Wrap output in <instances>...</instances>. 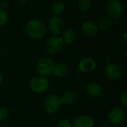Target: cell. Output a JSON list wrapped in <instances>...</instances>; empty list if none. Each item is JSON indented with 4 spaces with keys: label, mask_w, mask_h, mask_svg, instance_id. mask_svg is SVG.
Returning <instances> with one entry per match:
<instances>
[{
    "label": "cell",
    "mask_w": 127,
    "mask_h": 127,
    "mask_svg": "<svg viewBox=\"0 0 127 127\" xmlns=\"http://www.w3.org/2000/svg\"><path fill=\"white\" fill-rule=\"evenodd\" d=\"M28 35L33 39H42L46 33V27L42 21L38 19H31L25 26Z\"/></svg>",
    "instance_id": "cell-1"
},
{
    "label": "cell",
    "mask_w": 127,
    "mask_h": 127,
    "mask_svg": "<svg viewBox=\"0 0 127 127\" xmlns=\"http://www.w3.org/2000/svg\"><path fill=\"white\" fill-rule=\"evenodd\" d=\"M49 85V81L47 77L39 74L31 80L29 87L33 92L36 94H41L48 89Z\"/></svg>",
    "instance_id": "cell-2"
},
{
    "label": "cell",
    "mask_w": 127,
    "mask_h": 127,
    "mask_svg": "<svg viewBox=\"0 0 127 127\" xmlns=\"http://www.w3.org/2000/svg\"><path fill=\"white\" fill-rule=\"evenodd\" d=\"M60 97L57 95H50L45 97L43 102V108L47 114L52 115L56 113L62 106Z\"/></svg>",
    "instance_id": "cell-3"
},
{
    "label": "cell",
    "mask_w": 127,
    "mask_h": 127,
    "mask_svg": "<svg viewBox=\"0 0 127 127\" xmlns=\"http://www.w3.org/2000/svg\"><path fill=\"white\" fill-rule=\"evenodd\" d=\"M54 67V62L48 57L40 58L36 65V69L38 74L43 77H48L53 74Z\"/></svg>",
    "instance_id": "cell-4"
},
{
    "label": "cell",
    "mask_w": 127,
    "mask_h": 127,
    "mask_svg": "<svg viewBox=\"0 0 127 127\" xmlns=\"http://www.w3.org/2000/svg\"><path fill=\"white\" fill-rule=\"evenodd\" d=\"M65 46L63 37L60 36H53L45 42V49L50 54H56L60 52Z\"/></svg>",
    "instance_id": "cell-5"
},
{
    "label": "cell",
    "mask_w": 127,
    "mask_h": 127,
    "mask_svg": "<svg viewBox=\"0 0 127 127\" xmlns=\"http://www.w3.org/2000/svg\"><path fill=\"white\" fill-rule=\"evenodd\" d=\"M48 28L51 32L55 36H60L63 33L65 29V24L63 19L60 16H52L48 22Z\"/></svg>",
    "instance_id": "cell-6"
},
{
    "label": "cell",
    "mask_w": 127,
    "mask_h": 127,
    "mask_svg": "<svg viewBox=\"0 0 127 127\" xmlns=\"http://www.w3.org/2000/svg\"><path fill=\"white\" fill-rule=\"evenodd\" d=\"M108 16L112 19H118L123 13V6L119 0H110L106 5Z\"/></svg>",
    "instance_id": "cell-7"
},
{
    "label": "cell",
    "mask_w": 127,
    "mask_h": 127,
    "mask_svg": "<svg viewBox=\"0 0 127 127\" xmlns=\"http://www.w3.org/2000/svg\"><path fill=\"white\" fill-rule=\"evenodd\" d=\"M108 121L114 125L122 124L125 119V111L121 106L113 107L108 113Z\"/></svg>",
    "instance_id": "cell-8"
},
{
    "label": "cell",
    "mask_w": 127,
    "mask_h": 127,
    "mask_svg": "<svg viewBox=\"0 0 127 127\" xmlns=\"http://www.w3.org/2000/svg\"><path fill=\"white\" fill-rule=\"evenodd\" d=\"M105 74L109 80H117L121 77L122 70L118 64L109 63L105 68Z\"/></svg>",
    "instance_id": "cell-9"
},
{
    "label": "cell",
    "mask_w": 127,
    "mask_h": 127,
    "mask_svg": "<svg viewBox=\"0 0 127 127\" xmlns=\"http://www.w3.org/2000/svg\"><path fill=\"white\" fill-rule=\"evenodd\" d=\"M72 125L73 127H93L95 121L90 115H81L74 119Z\"/></svg>",
    "instance_id": "cell-10"
},
{
    "label": "cell",
    "mask_w": 127,
    "mask_h": 127,
    "mask_svg": "<svg viewBox=\"0 0 127 127\" xmlns=\"http://www.w3.org/2000/svg\"><path fill=\"white\" fill-rule=\"evenodd\" d=\"M97 66L95 60L91 57H84L78 63V69L81 72L88 73L94 71Z\"/></svg>",
    "instance_id": "cell-11"
},
{
    "label": "cell",
    "mask_w": 127,
    "mask_h": 127,
    "mask_svg": "<svg viewBox=\"0 0 127 127\" xmlns=\"http://www.w3.org/2000/svg\"><path fill=\"white\" fill-rule=\"evenodd\" d=\"M82 31L86 36H89V37H93L97 34L99 28H98L97 25L95 22L89 20L83 23Z\"/></svg>",
    "instance_id": "cell-12"
},
{
    "label": "cell",
    "mask_w": 127,
    "mask_h": 127,
    "mask_svg": "<svg viewBox=\"0 0 127 127\" xmlns=\"http://www.w3.org/2000/svg\"><path fill=\"white\" fill-rule=\"evenodd\" d=\"M86 93L92 98L100 97L103 95L102 86L97 83H90L86 86Z\"/></svg>",
    "instance_id": "cell-13"
},
{
    "label": "cell",
    "mask_w": 127,
    "mask_h": 127,
    "mask_svg": "<svg viewBox=\"0 0 127 127\" xmlns=\"http://www.w3.org/2000/svg\"><path fill=\"white\" fill-rule=\"evenodd\" d=\"M68 73V67L66 63L60 62L54 64L53 74L57 77H64Z\"/></svg>",
    "instance_id": "cell-14"
},
{
    "label": "cell",
    "mask_w": 127,
    "mask_h": 127,
    "mask_svg": "<svg viewBox=\"0 0 127 127\" xmlns=\"http://www.w3.org/2000/svg\"><path fill=\"white\" fill-rule=\"evenodd\" d=\"M62 103L65 105H71L75 103L77 100V95L71 91H68L64 92L60 97Z\"/></svg>",
    "instance_id": "cell-15"
},
{
    "label": "cell",
    "mask_w": 127,
    "mask_h": 127,
    "mask_svg": "<svg viewBox=\"0 0 127 127\" xmlns=\"http://www.w3.org/2000/svg\"><path fill=\"white\" fill-rule=\"evenodd\" d=\"M77 39V33L74 30L69 28L65 31L63 36V39L65 44H72L76 41Z\"/></svg>",
    "instance_id": "cell-16"
},
{
    "label": "cell",
    "mask_w": 127,
    "mask_h": 127,
    "mask_svg": "<svg viewBox=\"0 0 127 127\" xmlns=\"http://www.w3.org/2000/svg\"><path fill=\"white\" fill-rule=\"evenodd\" d=\"M65 10V4L61 0L55 1L51 5V12L55 16L62 14Z\"/></svg>",
    "instance_id": "cell-17"
},
{
    "label": "cell",
    "mask_w": 127,
    "mask_h": 127,
    "mask_svg": "<svg viewBox=\"0 0 127 127\" xmlns=\"http://www.w3.org/2000/svg\"><path fill=\"white\" fill-rule=\"evenodd\" d=\"M112 25V19L108 16H105L102 17L98 23V28L102 31H107L111 28Z\"/></svg>",
    "instance_id": "cell-18"
},
{
    "label": "cell",
    "mask_w": 127,
    "mask_h": 127,
    "mask_svg": "<svg viewBox=\"0 0 127 127\" xmlns=\"http://www.w3.org/2000/svg\"><path fill=\"white\" fill-rule=\"evenodd\" d=\"M78 7L82 12H87L92 7V2L90 0H80L78 2Z\"/></svg>",
    "instance_id": "cell-19"
},
{
    "label": "cell",
    "mask_w": 127,
    "mask_h": 127,
    "mask_svg": "<svg viewBox=\"0 0 127 127\" xmlns=\"http://www.w3.org/2000/svg\"><path fill=\"white\" fill-rule=\"evenodd\" d=\"M8 21V16L5 10L0 8V27L4 26Z\"/></svg>",
    "instance_id": "cell-20"
},
{
    "label": "cell",
    "mask_w": 127,
    "mask_h": 127,
    "mask_svg": "<svg viewBox=\"0 0 127 127\" xmlns=\"http://www.w3.org/2000/svg\"><path fill=\"white\" fill-rule=\"evenodd\" d=\"M57 127H73L72 123L67 118H62L57 123Z\"/></svg>",
    "instance_id": "cell-21"
},
{
    "label": "cell",
    "mask_w": 127,
    "mask_h": 127,
    "mask_svg": "<svg viewBox=\"0 0 127 127\" xmlns=\"http://www.w3.org/2000/svg\"><path fill=\"white\" fill-rule=\"evenodd\" d=\"M8 118V112L4 107H0V121H4Z\"/></svg>",
    "instance_id": "cell-22"
},
{
    "label": "cell",
    "mask_w": 127,
    "mask_h": 127,
    "mask_svg": "<svg viewBox=\"0 0 127 127\" xmlns=\"http://www.w3.org/2000/svg\"><path fill=\"white\" fill-rule=\"evenodd\" d=\"M120 100H121V104H122L124 107H127V92H124L121 95V98H120Z\"/></svg>",
    "instance_id": "cell-23"
},
{
    "label": "cell",
    "mask_w": 127,
    "mask_h": 127,
    "mask_svg": "<svg viewBox=\"0 0 127 127\" xmlns=\"http://www.w3.org/2000/svg\"><path fill=\"white\" fill-rule=\"evenodd\" d=\"M0 6H1L0 8H1L3 10H5L8 7V3L7 1H2V2L0 3Z\"/></svg>",
    "instance_id": "cell-24"
},
{
    "label": "cell",
    "mask_w": 127,
    "mask_h": 127,
    "mask_svg": "<svg viewBox=\"0 0 127 127\" xmlns=\"http://www.w3.org/2000/svg\"><path fill=\"white\" fill-rule=\"evenodd\" d=\"M122 39H123L124 42L125 44H127V33H124L123 34V36H122Z\"/></svg>",
    "instance_id": "cell-25"
},
{
    "label": "cell",
    "mask_w": 127,
    "mask_h": 127,
    "mask_svg": "<svg viewBox=\"0 0 127 127\" xmlns=\"http://www.w3.org/2000/svg\"><path fill=\"white\" fill-rule=\"evenodd\" d=\"M27 0H16V1L19 3V4H24L26 2Z\"/></svg>",
    "instance_id": "cell-26"
},
{
    "label": "cell",
    "mask_w": 127,
    "mask_h": 127,
    "mask_svg": "<svg viewBox=\"0 0 127 127\" xmlns=\"http://www.w3.org/2000/svg\"><path fill=\"white\" fill-rule=\"evenodd\" d=\"M2 82H3V76H2L1 73L0 72V85L2 83Z\"/></svg>",
    "instance_id": "cell-27"
}]
</instances>
